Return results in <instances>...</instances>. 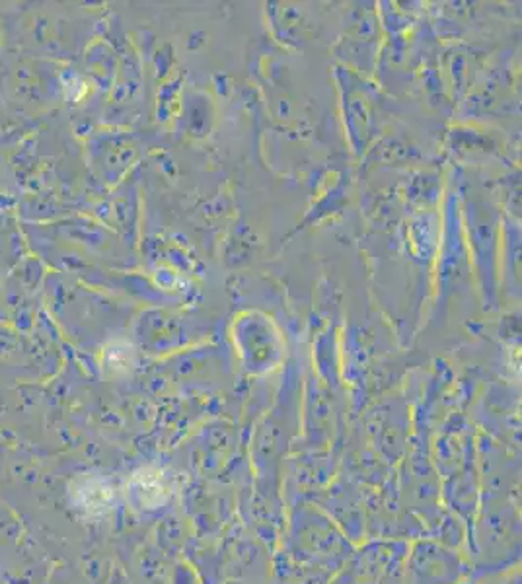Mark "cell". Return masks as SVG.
<instances>
[{
  "label": "cell",
  "instance_id": "cell-1",
  "mask_svg": "<svg viewBox=\"0 0 522 584\" xmlns=\"http://www.w3.org/2000/svg\"><path fill=\"white\" fill-rule=\"evenodd\" d=\"M71 499L80 512L100 519L112 511L113 487L100 475H80L71 485Z\"/></svg>",
  "mask_w": 522,
  "mask_h": 584
}]
</instances>
